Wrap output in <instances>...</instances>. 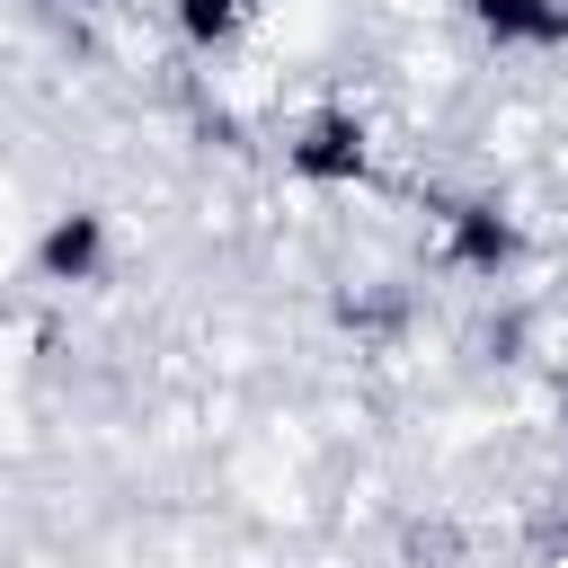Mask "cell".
I'll return each mask as SVG.
<instances>
[{
    "label": "cell",
    "mask_w": 568,
    "mask_h": 568,
    "mask_svg": "<svg viewBox=\"0 0 568 568\" xmlns=\"http://www.w3.org/2000/svg\"><path fill=\"white\" fill-rule=\"evenodd\" d=\"M169 27L186 53H231L257 27V0H169Z\"/></svg>",
    "instance_id": "5"
},
{
    "label": "cell",
    "mask_w": 568,
    "mask_h": 568,
    "mask_svg": "<svg viewBox=\"0 0 568 568\" xmlns=\"http://www.w3.org/2000/svg\"><path fill=\"white\" fill-rule=\"evenodd\" d=\"M524 222L497 204V195H444L435 204V266L462 275V284H506L524 266Z\"/></svg>",
    "instance_id": "2"
},
{
    "label": "cell",
    "mask_w": 568,
    "mask_h": 568,
    "mask_svg": "<svg viewBox=\"0 0 568 568\" xmlns=\"http://www.w3.org/2000/svg\"><path fill=\"white\" fill-rule=\"evenodd\" d=\"M284 178L293 186H320V195H346V186H373V124L337 98L302 106L284 124Z\"/></svg>",
    "instance_id": "1"
},
{
    "label": "cell",
    "mask_w": 568,
    "mask_h": 568,
    "mask_svg": "<svg viewBox=\"0 0 568 568\" xmlns=\"http://www.w3.org/2000/svg\"><path fill=\"white\" fill-rule=\"evenodd\" d=\"M559 435H568V382H559Z\"/></svg>",
    "instance_id": "7"
},
{
    "label": "cell",
    "mask_w": 568,
    "mask_h": 568,
    "mask_svg": "<svg viewBox=\"0 0 568 568\" xmlns=\"http://www.w3.org/2000/svg\"><path fill=\"white\" fill-rule=\"evenodd\" d=\"M488 44H532V53H550V44H568V0H453Z\"/></svg>",
    "instance_id": "4"
},
{
    "label": "cell",
    "mask_w": 568,
    "mask_h": 568,
    "mask_svg": "<svg viewBox=\"0 0 568 568\" xmlns=\"http://www.w3.org/2000/svg\"><path fill=\"white\" fill-rule=\"evenodd\" d=\"M80 9H124V0H80Z\"/></svg>",
    "instance_id": "8"
},
{
    "label": "cell",
    "mask_w": 568,
    "mask_h": 568,
    "mask_svg": "<svg viewBox=\"0 0 568 568\" xmlns=\"http://www.w3.org/2000/svg\"><path fill=\"white\" fill-rule=\"evenodd\" d=\"M399 311H408L399 293H346V302H337V320H346L355 337H373V328H399Z\"/></svg>",
    "instance_id": "6"
},
{
    "label": "cell",
    "mask_w": 568,
    "mask_h": 568,
    "mask_svg": "<svg viewBox=\"0 0 568 568\" xmlns=\"http://www.w3.org/2000/svg\"><path fill=\"white\" fill-rule=\"evenodd\" d=\"M106 257H115V231H106L98 204H62V213H44V231H36V248H27L36 284H98Z\"/></svg>",
    "instance_id": "3"
}]
</instances>
